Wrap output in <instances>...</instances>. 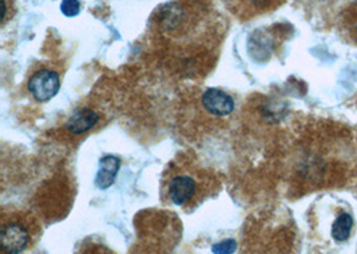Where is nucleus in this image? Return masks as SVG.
<instances>
[{
	"label": "nucleus",
	"mask_w": 357,
	"mask_h": 254,
	"mask_svg": "<svg viewBox=\"0 0 357 254\" xmlns=\"http://www.w3.org/2000/svg\"><path fill=\"white\" fill-rule=\"evenodd\" d=\"M161 40L182 52L208 50L218 40V22L202 1L176 0L162 6L154 19Z\"/></svg>",
	"instance_id": "f257e3e1"
},
{
	"label": "nucleus",
	"mask_w": 357,
	"mask_h": 254,
	"mask_svg": "<svg viewBox=\"0 0 357 254\" xmlns=\"http://www.w3.org/2000/svg\"><path fill=\"white\" fill-rule=\"evenodd\" d=\"M213 184V178L204 170L183 165L169 170L163 182V194L176 207H192L211 193Z\"/></svg>",
	"instance_id": "f03ea898"
},
{
	"label": "nucleus",
	"mask_w": 357,
	"mask_h": 254,
	"mask_svg": "<svg viewBox=\"0 0 357 254\" xmlns=\"http://www.w3.org/2000/svg\"><path fill=\"white\" fill-rule=\"evenodd\" d=\"M0 239L3 254L23 253L33 239L30 223L19 217L4 220L1 223Z\"/></svg>",
	"instance_id": "7ed1b4c3"
},
{
	"label": "nucleus",
	"mask_w": 357,
	"mask_h": 254,
	"mask_svg": "<svg viewBox=\"0 0 357 254\" xmlns=\"http://www.w3.org/2000/svg\"><path fill=\"white\" fill-rule=\"evenodd\" d=\"M27 89L38 102H47L61 90L59 74L50 68H40L30 77Z\"/></svg>",
	"instance_id": "20e7f679"
},
{
	"label": "nucleus",
	"mask_w": 357,
	"mask_h": 254,
	"mask_svg": "<svg viewBox=\"0 0 357 254\" xmlns=\"http://www.w3.org/2000/svg\"><path fill=\"white\" fill-rule=\"evenodd\" d=\"M202 107L213 117L225 118L234 112V99L220 89H208L201 96Z\"/></svg>",
	"instance_id": "39448f33"
},
{
	"label": "nucleus",
	"mask_w": 357,
	"mask_h": 254,
	"mask_svg": "<svg viewBox=\"0 0 357 254\" xmlns=\"http://www.w3.org/2000/svg\"><path fill=\"white\" fill-rule=\"evenodd\" d=\"M99 114L93 109H81L74 112L66 124V128L73 135H82L97 126Z\"/></svg>",
	"instance_id": "423d86ee"
},
{
	"label": "nucleus",
	"mask_w": 357,
	"mask_h": 254,
	"mask_svg": "<svg viewBox=\"0 0 357 254\" xmlns=\"http://www.w3.org/2000/svg\"><path fill=\"white\" fill-rule=\"evenodd\" d=\"M121 162L116 157L107 156L99 160L97 177H96V185L98 189L105 190L110 188L115 181V177L118 174Z\"/></svg>",
	"instance_id": "0eeeda50"
},
{
	"label": "nucleus",
	"mask_w": 357,
	"mask_h": 254,
	"mask_svg": "<svg viewBox=\"0 0 357 254\" xmlns=\"http://www.w3.org/2000/svg\"><path fill=\"white\" fill-rule=\"evenodd\" d=\"M339 29L345 40L357 46V0L341 13Z\"/></svg>",
	"instance_id": "6e6552de"
},
{
	"label": "nucleus",
	"mask_w": 357,
	"mask_h": 254,
	"mask_svg": "<svg viewBox=\"0 0 357 254\" xmlns=\"http://www.w3.org/2000/svg\"><path fill=\"white\" fill-rule=\"evenodd\" d=\"M352 227H354V218H352V216L348 214V213H342L333 223V226H332V237L336 239L337 242H342V241L348 239Z\"/></svg>",
	"instance_id": "1a4fd4ad"
},
{
	"label": "nucleus",
	"mask_w": 357,
	"mask_h": 254,
	"mask_svg": "<svg viewBox=\"0 0 357 254\" xmlns=\"http://www.w3.org/2000/svg\"><path fill=\"white\" fill-rule=\"evenodd\" d=\"M237 251V242L234 239H224L213 245V254H233Z\"/></svg>",
	"instance_id": "9d476101"
},
{
	"label": "nucleus",
	"mask_w": 357,
	"mask_h": 254,
	"mask_svg": "<svg viewBox=\"0 0 357 254\" xmlns=\"http://www.w3.org/2000/svg\"><path fill=\"white\" fill-rule=\"evenodd\" d=\"M61 11L67 17H74L81 11V3L78 0H62Z\"/></svg>",
	"instance_id": "9b49d317"
},
{
	"label": "nucleus",
	"mask_w": 357,
	"mask_h": 254,
	"mask_svg": "<svg viewBox=\"0 0 357 254\" xmlns=\"http://www.w3.org/2000/svg\"><path fill=\"white\" fill-rule=\"evenodd\" d=\"M79 254H115L103 245H89Z\"/></svg>",
	"instance_id": "f8f14e48"
}]
</instances>
